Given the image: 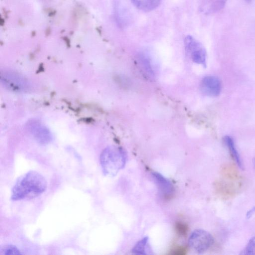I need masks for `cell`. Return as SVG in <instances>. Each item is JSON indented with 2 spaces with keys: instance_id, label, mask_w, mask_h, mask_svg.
Returning a JSON list of instances; mask_svg holds the SVG:
<instances>
[{
  "instance_id": "1",
  "label": "cell",
  "mask_w": 255,
  "mask_h": 255,
  "mask_svg": "<svg viewBox=\"0 0 255 255\" xmlns=\"http://www.w3.org/2000/svg\"><path fill=\"white\" fill-rule=\"evenodd\" d=\"M47 188V181L39 173L30 171L17 179L13 186L11 199L18 201L36 197Z\"/></svg>"
},
{
  "instance_id": "2",
  "label": "cell",
  "mask_w": 255,
  "mask_h": 255,
  "mask_svg": "<svg viewBox=\"0 0 255 255\" xmlns=\"http://www.w3.org/2000/svg\"><path fill=\"white\" fill-rule=\"evenodd\" d=\"M127 160V154L122 148L115 146L106 148L100 158L103 173L109 176L116 175L125 167Z\"/></svg>"
},
{
  "instance_id": "3",
  "label": "cell",
  "mask_w": 255,
  "mask_h": 255,
  "mask_svg": "<svg viewBox=\"0 0 255 255\" xmlns=\"http://www.w3.org/2000/svg\"><path fill=\"white\" fill-rule=\"evenodd\" d=\"M213 244L212 236L207 231L202 229H197L192 232L188 240L189 246L198 254L205 252Z\"/></svg>"
},
{
  "instance_id": "4",
  "label": "cell",
  "mask_w": 255,
  "mask_h": 255,
  "mask_svg": "<svg viewBox=\"0 0 255 255\" xmlns=\"http://www.w3.org/2000/svg\"><path fill=\"white\" fill-rule=\"evenodd\" d=\"M184 45L187 54L194 62L206 65V52L200 42L193 36L188 35L185 38Z\"/></svg>"
},
{
  "instance_id": "5",
  "label": "cell",
  "mask_w": 255,
  "mask_h": 255,
  "mask_svg": "<svg viewBox=\"0 0 255 255\" xmlns=\"http://www.w3.org/2000/svg\"><path fill=\"white\" fill-rule=\"evenodd\" d=\"M201 92L205 95L210 97L219 96L222 90V83L220 79L215 76L204 77L200 84Z\"/></svg>"
},
{
  "instance_id": "6",
  "label": "cell",
  "mask_w": 255,
  "mask_h": 255,
  "mask_svg": "<svg viewBox=\"0 0 255 255\" xmlns=\"http://www.w3.org/2000/svg\"><path fill=\"white\" fill-rule=\"evenodd\" d=\"M228 0H203L202 10L208 14L216 13L221 10Z\"/></svg>"
},
{
  "instance_id": "7",
  "label": "cell",
  "mask_w": 255,
  "mask_h": 255,
  "mask_svg": "<svg viewBox=\"0 0 255 255\" xmlns=\"http://www.w3.org/2000/svg\"><path fill=\"white\" fill-rule=\"evenodd\" d=\"M223 140L225 145L229 149V152L232 158L236 162L239 167L242 169H243V163L240 156L236 148L234 140L232 138L229 136H226L224 137Z\"/></svg>"
},
{
  "instance_id": "8",
  "label": "cell",
  "mask_w": 255,
  "mask_h": 255,
  "mask_svg": "<svg viewBox=\"0 0 255 255\" xmlns=\"http://www.w3.org/2000/svg\"><path fill=\"white\" fill-rule=\"evenodd\" d=\"M134 5L144 11H150L156 8L161 0H130Z\"/></svg>"
},
{
  "instance_id": "9",
  "label": "cell",
  "mask_w": 255,
  "mask_h": 255,
  "mask_svg": "<svg viewBox=\"0 0 255 255\" xmlns=\"http://www.w3.org/2000/svg\"><path fill=\"white\" fill-rule=\"evenodd\" d=\"M152 176L156 180L161 191L165 194H170L172 192V186L168 179L157 172L153 173Z\"/></svg>"
},
{
  "instance_id": "10",
  "label": "cell",
  "mask_w": 255,
  "mask_h": 255,
  "mask_svg": "<svg viewBox=\"0 0 255 255\" xmlns=\"http://www.w3.org/2000/svg\"><path fill=\"white\" fill-rule=\"evenodd\" d=\"M148 238L144 237L139 241H138L135 245L133 247L131 252L134 254H147L148 252Z\"/></svg>"
},
{
  "instance_id": "11",
  "label": "cell",
  "mask_w": 255,
  "mask_h": 255,
  "mask_svg": "<svg viewBox=\"0 0 255 255\" xmlns=\"http://www.w3.org/2000/svg\"><path fill=\"white\" fill-rule=\"evenodd\" d=\"M240 254L242 255H255V236L250 239L246 246Z\"/></svg>"
},
{
  "instance_id": "12",
  "label": "cell",
  "mask_w": 255,
  "mask_h": 255,
  "mask_svg": "<svg viewBox=\"0 0 255 255\" xmlns=\"http://www.w3.org/2000/svg\"><path fill=\"white\" fill-rule=\"evenodd\" d=\"M1 254L4 255H21L20 251L15 246L8 245L1 249Z\"/></svg>"
},
{
  "instance_id": "13",
  "label": "cell",
  "mask_w": 255,
  "mask_h": 255,
  "mask_svg": "<svg viewBox=\"0 0 255 255\" xmlns=\"http://www.w3.org/2000/svg\"><path fill=\"white\" fill-rule=\"evenodd\" d=\"M255 212V207H253L249 211H248L246 214L247 219H250Z\"/></svg>"
},
{
  "instance_id": "14",
  "label": "cell",
  "mask_w": 255,
  "mask_h": 255,
  "mask_svg": "<svg viewBox=\"0 0 255 255\" xmlns=\"http://www.w3.org/2000/svg\"><path fill=\"white\" fill-rule=\"evenodd\" d=\"M253 164L255 169V157L253 159Z\"/></svg>"
},
{
  "instance_id": "15",
  "label": "cell",
  "mask_w": 255,
  "mask_h": 255,
  "mask_svg": "<svg viewBox=\"0 0 255 255\" xmlns=\"http://www.w3.org/2000/svg\"><path fill=\"white\" fill-rule=\"evenodd\" d=\"M246 1V2H248V3H250L251 2V1H252V0H245Z\"/></svg>"
}]
</instances>
